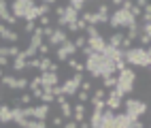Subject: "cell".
I'll list each match as a JSON object with an SVG mask.
<instances>
[{
	"label": "cell",
	"mask_w": 151,
	"mask_h": 128,
	"mask_svg": "<svg viewBox=\"0 0 151 128\" xmlns=\"http://www.w3.org/2000/svg\"><path fill=\"white\" fill-rule=\"evenodd\" d=\"M83 64H85V71L92 77H100L102 79L106 75H115V62L104 54H94L92 51V56H87L83 60Z\"/></svg>",
	"instance_id": "obj_1"
},
{
	"label": "cell",
	"mask_w": 151,
	"mask_h": 128,
	"mask_svg": "<svg viewBox=\"0 0 151 128\" xmlns=\"http://www.w3.org/2000/svg\"><path fill=\"white\" fill-rule=\"evenodd\" d=\"M124 62L130 66L149 68L151 66V49L149 47H130L124 49Z\"/></svg>",
	"instance_id": "obj_2"
},
{
	"label": "cell",
	"mask_w": 151,
	"mask_h": 128,
	"mask_svg": "<svg viewBox=\"0 0 151 128\" xmlns=\"http://www.w3.org/2000/svg\"><path fill=\"white\" fill-rule=\"evenodd\" d=\"M134 83H136V71H134L132 66H126L124 71H119V75H117V85H115V92H117L119 96H122V98H126V96L132 94Z\"/></svg>",
	"instance_id": "obj_3"
},
{
	"label": "cell",
	"mask_w": 151,
	"mask_h": 128,
	"mask_svg": "<svg viewBox=\"0 0 151 128\" xmlns=\"http://www.w3.org/2000/svg\"><path fill=\"white\" fill-rule=\"evenodd\" d=\"M111 28H115V30H122V28H138V24H136V19L130 15V11H126V9H122V7H117L115 11H113V15H109V22H106Z\"/></svg>",
	"instance_id": "obj_4"
},
{
	"label": "cell",
	"mask_w": 151,
	"mask_h": 128,
	"mask_svg": "<svg viewBox=\"0 0 151 128\" xmlns=\"http://www.w3.org/2000/svg\"><path fill=\"white\" fill-rule=\"evenodd\" d=\"M122 107L126 109V115H130L132 120H140V115H145L149 111V105L145 101H138V98H124Z\"/></svg>",
	"instance_id": "obj_5"
},
{
	"label": "cell",
	"mask_w": 151,
	"mask_h": 128,
	"mask_svg": "<svg viewBox=\"0 0 151 128\" xmlns=\"http://www.w3.org/2000/svg\"><path fill=\"white\" fill-rule=\"evenodd\" d=\"M36 7V2L34 0H11L9 2V11H11V15L13 17H17V19H28V15H30V11Z\"/></svg>",
	"instance_id": "obj_6"
},
{
	"label": "cell",
	"mask_w": 151,
	"mask_h": 128,
	"mask_svg": "<svg viewBox=\"0 0 151 128\" xmlns=\"http://www.w3.org/2000/svg\"><path fill=\"white\" fill-rule=\"evenodd\" d=\"M81 81H83V73H75L73 77H68L64 83H58V94H64L68 98H73L79 92V88H81Z\"/></svg>",
	"instance_id": "obj_7"
},
{
	"label": "cell",
	"mask_w": 151,
	"mask_h": 128,
	"mask_svg": "<svg viewBox=\"0 0 151 128\" xmlns=\"http://www.w3.org/2000/svg\"><path fill=\"white\" fill-rule=\"evenodd\" d=\"M79 51H77V47L73 45V41H64L62 45H58V49H55V58L60 62H66L68 58H73V56H77Z\"/></svg>",
	"instance_id": "obj_8"
},
{
	"label": "cell",
	"mask_w": 151,
	"mask_h": 128,
	"mask_svg": "<svg viewBox=\"0 0 151 128\" xmlns=\"http://www.w3.org/2000/svg\"><path fill=\"white\" fill-rule=\"evenodd\" d=\"M79 17H81L87 26H98V24H106L109 22V17H100L96 11H92V9H83V11L79 13Z\"/></svg>",
	"instance_id": "obj_9"
},
{
	"label": "cell",
	"mask_w": 151,
	"mask_h": 128,
	"mask_svg": "<svg viewBox=\"0 0 151 128\" xmlns=\"http://www.w3.org/2000/svg\"><path fill=\"white\" fill-rule=\"evenodd\" d=\"M122 101H124V98L119 96L115 90H106V98H104V107H106V109L119 111V109H122Z\"/></svg>",
	"instance_id": "obj_10"
},
{
	"label": "cell",
	"mask_w": 151,
	"mask_h": 128,
	"mask_svg": "<svg viewBox=\"0 0 151 128\" xmlns=\"http://www.w3.org/2000/svg\"><path fill=\"white\" fill-rule=\"evenodd\" d=\"M38 79H41V88H43L45 92H49L53 85H58L60 77H58V73H49V71H45V73H38Z\"/></svg>",
	"instance_id": "obj_11"
},
{
	"label": "cell",
	"mask_w": 151,
	"mask_h": 128,
	"mask_svg": "<svg viewBox=\"0 0 151 128\" xmlns=\"http://www.w3.org/2000/svg\"><path fill=\"white\" fill-rule=\"evenodd\" d=\"M0 38H2V41H9L11 45H15V43L19 41V32L13 30V28H9L6 24L0 22Z\"/></svg>",
	"instance_id": "obj_12"
},
{
	"label": "cell",
	"mask_w": 151,
	"mask_h": 128,
	"mask_svg": "<svg viewBox=\"0 0 151 128\" xmlns=\"http://www.w3.org/2000/svg\"><path fill=\"white\" fill-rule=\"evenodd\" d=\"M64 41H68V34H66V30H64V28H55V30H53V34L47 38L49 47H58V45H62Z\"/></svg>",
	"instance_id": "obj_13"
},
{
	"label": "cell",
	"mask_w": 151,
	"mask_h": 128,
	"mask_svg": "<svg viewBox=\"0 0 151 128\" xmlns=\"http://www.w3.org/2000/svg\"><path fill=\"white\" fill-rule=\"evenodd\" d=\"M49 113H51V105H47V103H41V105H36L32 107V120H47Z\"/></svg>",
	"instance_id": "obj_14"
},
{
	"label": "cell",
	"mask_w": 151,
	"mask_h": 128,
	"mask_svg": "<svg viewBox=\"0 0 151 128\" xmlns=\"http://www.w3.org/2000/svg\"><path fill=\"white\" fill-rule=\"evenodd\" d=\"M87 47L92 49L94 54H102L104 47H106V41H104V36L100 34V36H94V38H87Z\"/></svg>",
	"instance_id": "obj_15"
},
{
	"label": "cell",
	"mask_w": 151,
	"mask_h": 128,
	"mask_svg": "<svg viewBox=\"0 0 151 128\" xmlns=\"http://www.w3.org/2000/svg\"><path fill=\"white\" fill-rule=\"evenodd\" d=\"M85 115H87L85 103H79V101H75V103H73V120L79 124V122H83V120H85Z\"/></svg>",
	"instance_id": "obj_16"
},
{
	"label": "cell",
	"mask_w": 151,
	"mask_h": 128,
	"mask_svg": "<svg viewBox=\"0 0 151 128\" xmlns=\"http://www.w3.org/2000/svg\"><path fill=\"white\" fill-rule=\"evenodd\" d=\"M106 45L109 47H117V49H122V41H124V30H115L113 34H111L109 38H104Z\"/></svg>",
	"instance_id": "obj_17"
},
{
	"label": "cell",
	"mask_w": 151,
	"mask_h": 128,
	"mask_svg": "<svg viewBox=\"0 0 151 128\" xmlns=\"http://www.w3.org/2000/svg\"><path fill=\"white\" fill-rule=\"evenodd\" d=\"M11 109L13 107H9V105H0V124H11L13 122Z\"/></svg>",
	"instance_id": "obj_18"
},
{
	"label": "cell",
	"mask_w": 151,
	"mask_h": 128,
	"mask_svg": "<svg viewBox=\"0 0 151 128\" xmlns=\"http://www.w3.org/2000/svg\"><path fill=\"white\" fill-rule=\"evenodd\" d=\"M11 68L15 73H22V71H26V58L22 56V51H19V56H15L13 60H11Z\"/></svg>",
	"instance_id": "obj_19"
},
{
	"label": "cell",
	"mask_w": 151,
	"mask_h": 128,
	"mask_svg": "<svg viewBox=\"0 0 151 128\" xmlns=\"http://www.w3.org/2000/svg\"><path fill=\"white\" fill-rule=\"evenodd\" d=\"M32 101H34V96H32V92H30V90H24L22 94L17 96V105H22V107L32 105Z\"/></svg>",
	"instance_id": "obj_20"
},
{
	"label": "cell",
	"mask_w": 151,
	"mask_h": 128,
	"mask_svg": "<svg viewBox=\"0 0 151 128\" xmlns=\"http://www.w3.org/2000/svg\"><path fill=\"white\" fill-rule=\"evenodd\" d=\"M66 64H68L70 68H73L75 73H83V71H85V64H83L81 60H77L75 56H73V58H68V60H66Z\"/></svg>",
	"instance_id": "obj_21"
},
{
	"label": "cell",
	"mask_w": 151,
	"mask_h": 128,
	"mask_svg": "<svg viewBox=\"0 0 151 128\" xmlns=\"http://www.w3.org/2000/svg\"><path fill=\"white\" fill-rule=\"evenodd\" d=\"M115 85H117V75L102 77V88H104V90H115Z\"/></svg>",
	"instance_id": "obj_22"
},
{
	"label": "cell",
	"mask_w": 151,
	"mask_h": 128,
	"mask_svg": "<svg viewBox=\"0 0 151 128\" xmlns=\"http://www.w3.org/2000/svg\"><path fill=\"white\" fill-rule=\"evenodd\" d=\"M60 113H62L64 120H73V105H70L68 101L60 105Z\"/></svg>",
	"instance_id": "obj_23"
},
{
	"label": "cell",
	"mask_w": 151,
	"mask_h": 128,
	"mask_svg": "<svg viewBox=\"0 0 151 128\" xmlns=\"http://www.w3.org/2000/svg\"><path fill=\"white\" fill-rule=\"evenodd\" d=\"M15 79H17V75H4L0 81H2V85H4V88L13 90V88H15Z\"/></svg>",
	"instance_id": "obj_24"
},
{
	"label": "cell",
	"mask_w": 151,
	"mask_h": 128,
	"mask_svg": "<svg viewBox=\"0 0 151 128\" xmlns=\"http://www.w3.org/2000/svg\"><path fill=\"white\" fill-rule=\"evenodd\" d=\"M24 128H49V126H47V122H43V120H32V117H30Z\"/></svg>",
	"instance_id": "obj_25"
},
{
	"label": "cell",
	"mask_w": 151,
	"mask_h": 128,
	"mask_svg": "<svg viewBox=\"0 0 151 128\" xmlns=\"http://www.w3.org/2000/svg\"><path fill=\"white\" fill-rule=\"evenodd\" d=\"M22 56L26 58V60H30V58H36V56H38V49L32 47V45H28L26 49H22Z\"/></svg>",
	"instance_id": "obj_26"
},
{
	"label": "cell",
	"mask_w": 151,
	"mask_h": 128,
	"mask_svg": "<svg viewBox=\"0 0 151 128\" xmlns=\"http://www.w3.org/2000/svg\"><path fill=\"white\" fill-rule=\"evenodd\" d=\"M73 45L77 47V51H79V49H81V47H85V45H87V36H85L83 32H79V34H77V38L73 41Z\"/></svg>",
	"instance_id": "obj_27"
},
{
	"label": "cell",
	"mask_w": 151,
	"mask_h": 128,
	"mask_svg": "<svg viewBox=\"0 0 151 128\" xmlns=\"http://www.w3.org/2000/svg\"><path fill=\"white\" fill-rule=\"evenodd\" d=\"M38 60H41V66H38V73H45V71H49V64L53 62L49 56H43V58H38Z\"/></svg>",
	"instance_id": "obj_28"
},
{
	"label": "cell",
	"mask_w": 151,
	"mask_h": 128,
	"mask_svg": "<svg viewBox=\"0 0 151 128\" xmlns=\"http://www.w3.org/2000/svg\"><path fill=\"white\" fill-rule=\"evenodd\" d=\"M109 9H111V7H109V2H100V4H98V9H96V13H98L100 17H109Z\"/></svg>",
	"instance_id": "obj_29"
},
{
	"label": "cell",
	"mask_w": 151,
	"mask_h": 128,
	"mask_svg": "<svg viewBox=\"0 0 151 128\" xmlns=\"http://www.w3.org/2000/svg\"><path fill=\"white\" fill-rule=\"evenodd\" d=\"M83 34H85L87 38H94V36H100V30H98V26H87Z\"/></svg>",
	"instance_id": "obj_30"
},
{
	"label": "cell",
	"mask_w": 151,
	"mask_h": 128,
	"mask_svg": "<svg viewBox=\"0 0 151 128\" xmlns=\"http://www.w3.org/2000/svg\"><path fill=\"white\" fill-rule=\"evenodd\" d=\"M68 4L73 7L75 11H79V13H81L83 9H85V0H68Z\"/></svg>",
	"instance_id": "obj_31"
},
{
	"label": "cell",
	"mask_w": 151,
	"mask_h": 128,
	"mask_svg": "<svg viewBox=\"0 0 151 128\" xmlns=\"http://www.w3.org/2000/svg\"><path fill=\"white\" fill-rule=\"evenodd\" d=\"M38 101H41V103H47V105H51V103L55 101V96H53L51 92H45V90H43V94H41V98H38Z\"/></svg>",
	"instance_id": "obj_32"
},
{
	"label": "cell",
	"mask_w": 151,
	"mask_h": 128,
	"mask_svg": "<svg viewBox=\"0 0 151 128\" xmlns=\"http://www.w3.org/2000/svg\"><path fill=\"white\" fill-rule=\"evenodd\" d=\"M138 41H140V45H145V47H149V43H151V34H145V32H138Z\"/></svg>",
	"instance_id": "obj_33"
},
{
	"label": "cell",
	"mask_w": 151,
	"mask_h": 128,
	"mask_svg": "<svg viewBox=\"0 0 151 128\" xmlns=\"http://www.w3.org/2000/svg\"><path fill=\"white\" fill-rule=\"evenodd\" d=\"M75 98H77L79 103H87V101H89V92H83V90H79V92L75 94Z\"/></svg>",
	"instance_id": "obj_34"
},
{
	"label": "cell",
	"mask_w": 151,
	"mask_h": 128,
	"mask_svg": "<svg viewBox=\"0 0 151 128\" xmlns=\"http://www.w3.org/2000/svg\"><path fill=\"white\" fill-rule=\"evenodd\" d=\"M36 22H38V26H41V28H45V26H51V17H49V15H41Z\"/></svg>",
	"instance_id": "obj_35"
},
{
	"label": "cell",
	"mask_w": 151,
	"mask_h": 128,
	"mask_svg": "<svg viewBox=\"0 0 151 128\" xmlns=\"http://www.w3.org/2000/svg\"><path fill=\"white\" fill-rule=\"evenodd\" d=\"M49 49H51V47H49V43H47V41H45V43H41V47H38V58L47 56V54H49Z\"/></svg>",
	"instance_id": "obj_36"
},
{
	"label": "cell",
	"mask_w": 151,
	"mask_h": 128,
	"mask_svg": "<svg viewBox=\"0 0 151 128\" xmlns=\"http://www.w3.org/2000/svg\"><path fill=\"white\" fill-rule=\"evenodd\" d=\"M130 15H132L134 19H138L140 15H143V9H138L136 4H132V7H130Z\"/></svg>",
	"instance_id": "obj_37"
},
{
	"label": "cell",
	"mask_w": 151,
	"mask_h": 128,
	"mask_svg": "<svg viewBox=\"0 0 151 128\" xmlns=\"http://www.w3.org/2000/svg\"><path fill=\"white\" fill-rule=\"evenodd\" d=\"M62 124H64V117H62V115H53V117H51V126L62 128Z\"/></svg>",
	"instance_id": "obj_38"
},
{
	"label": "cell",
	"mask_w": 151,
	"mask_h": 128,
	"mask_svg": "<svg viewBox=\"0 0 151 128\" xmlns=\"http://www.w3.org/2000/svg\"><path fill=\"white\" fill-rule=\"evenodd\" d=\"M92 98H100V101H104V98H106V90H104V88H98V90H94V96Z\"/></svg>",
	"instance_id": "obj_39"
},
{
	"label": "cell",
	"mask_w": 151,
	"mask_h": 128,
	"mask_svg": "<svg viewBox=\"0 0 151 128\" xmlns=\"http://www.w3.org/2000/svg\"><path fill=\"white\" fill-rule=\"evenodd\" d=\"M38 13H41V15H49V13H51V7H49V4H38Z\"/></svg>",
	"instance_id": "obj_40"
},
{
	"label": "cell",
	"mask_w": 151,
	"mask_h": 128,
	"mask_svg": "<svg viewBox=\"0 0 151 128\" xmlns=\"http://www.w3.org/2000/svg\"><path fill=\"white\" fill-rule=\"evenodd\" d=\"M34 28H36V22H26L24 30H26V34H32V32H34Z\"/></svg>",
	"instance_id": "obj_41"
},
{
	"label": "cell",
	"mask_w": 151,
	"mask_h": 128,
	"mask_svg": "<svg viewBox=\"0 0 151 128\" xmlns=\"http://www.w3.org/2000/svg\"><path fill=\"white\" fill-rule=\"evenodd\" d=\"M41 30H43V36H45V38H49V36L53 34L55 28H53V26H45V28H41Z\"/></svg>",
	"instance_id": "obj_42"
},
{
	"label": "cell",
	"mask_w": 151,
	"mask_h": 128,
	"mask_svg": "<svg viewBox=\"0 0 151 128\" xmlns=\"http://www.w3.org/2000/svg\"><path fill=\"white\" fill-rule=\"evenodd\" d=\"M79 90H83V92H92V81H85V79H83Z\"/></svg>",
	"instance_id": "obj_43"
},
{
	"label": "cell",
	"mask_w": 151,
	"mask_h": 128,
	"mask_svg": "<svg viewBox=\"0 0 151 128\" xmlns=\"http://www.w3.org/2000/svg\"><path fill=\"white\" fill-rule=\"evenodd\" d=\"M62 128H77V122H75V120H68V122L64 120V124H62Z\"/></svg>",
	"instance_id": "obj_44"
},
{
	"label": "cell",
	"mask_w": 151,
	"mask_h": 128,
	"mask_svg": "<svg viewBox=\"0 0 151 128\" xmlns=\"http://www.w3.org/2000/svg\"><path fill=\"white\" fill-rule=\"evenodd\" d=\"M11 62H9V58H4V56H0V68H4V66H9Z\"/></svg>",
	"instance_id": "obj_45"
},
{
	"label": "cell",
	"mask_w": 151,
	"mask_h": 128,
	"mask_svg": "<svg viewBox=\"0 0 151 128\" xmlns=\"http://www.w3.org/2000/svg\"><path fill=\"white\" fill-rule=\"evenodd\" d=\"M79 51H81V54H83L85 58H87V56H92V49H89L87 45H85V47H81V49H79Z\"/></svg>",
	"instance_id": "obj_46"
},
{
	"label": "cell",
	"mask_w": 151,
	"mask_h": 128,
	"mask_svg": "<svg viewBox=\"0 0 151 128\" xmlns=\"http://www.w3.org/2000/svg\"><path fill=\"white\" fill-rule=\"evenodd\" d=\"M60 71V66L55 64V62H51V64H49V73H58Z\"/></svg>",
	"instance_id": "obj_47"
},
{
	"label": "cell",
	"mask_w": 151,
	"mask_h": 128,
	"mask_svg": "<svg viewBox=\"0 0 151 128\" xmlns=\"http://www.w3.org/2000/svg\"><path fill=\"white\" fill-rule=\"evenodd\" d=\"M77 128H89V122H85V120H83V122H79Z\"/></svg>",
	"instance_id": "obj_48"
},
{
	"label": "cell",
	"mask_w": 151,
	"mask_h": 128,
	"mask_svg": "<svg viewBox=\"0 0 151 128\" xmlns=\"http://www.w3.org/2000/svg\"><path fill=\"white\" fill-rule=\"evenodd\" d=\"M109 2H111V4H113V7H119V4H122V2H124V0H109Z\"/></svg>",
	"instance_id": "obj_49"
},
{
	"label": "cell",
	"mask_w": 151,
	"mask_h": 128,
	"mask_svg": "<svg viewBox=\"0 0 151 128\" xmlns=\"http://www.w3.org/2000/svg\"><path fill=\"white\" fill-rule=\"evenodd\" d=\"M2 77H4V68H0V79H2Z\"/></svg>",
	"instance_id": "obj_50"
},
{
	"label": "cell",
	"mask_w": 151,
	"mask_h": 128,
	"mask_svg": "<svg viewBox=\"0 0 151 128\" xmlns=\"http://www.w3.org/2000/svg\"><path fill=\"white\" fill-rule=\"evenodd\" d=\"M100 2H106V0H100Z\"/></svg>",
	"instance_id": "obj_51"
}]
</instances>
